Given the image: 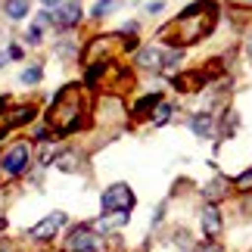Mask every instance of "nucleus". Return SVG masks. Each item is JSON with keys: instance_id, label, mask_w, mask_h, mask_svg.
Returning <instances> with one entry per match:
<instances>
[{"instance_id": "f03ea898", "label": "nucleus", "mask_w": 252, "mask_h": 252, "mask_svg": "<svg viewBox=\"0 0 252 252\" xmlns=\"http://www.w3.org/2000/svg\"><path fill=\"white\" fill-rule=\"evenodd\" d=\"M81 115H84V100H81V87L78 84H69L56 94V100L47 112V122L50 128L56 131H75L81 125Z\"/></svg>"}, {"instance_id": "b1692460", "label": "nucleus", "mask_w": 252, "mask_h": 252, "mask_svg": "<svg viewBox=\"0 0 252 252\" xmlns=\"http://www.w3.org/2000/svg\"><path fill=\"white\" fill-rule=\"evenodd\" d=\"M199 252H221V246H215V243H206V246H199Z\"/></svg>"}, {"instance_id": "6e6552de", "label": "nucleus", "mask_w": 252, "mask_h": 252, "mask_svg": "<svg viewBox=\"0 0 252 252\" xmlns=\"http://www.w3.org/2000/svg\"><path fill=\"white\" fill-rule=\"evenodd\" d=\"M202 230H206V237H218L221 234V212L215 206L202 209Z\"/></svg>"}, {"instance_id": "9d476101", "label": "nucleus", "mask_w": 252, "mask_h": 252, "mask_svg": "<svg viewBox=\"0 0 252 252\" xmlns=\"http://www.w3.org/2000/svg\"><path fill=\"white\" fill-rule=\"evenodd\" d=\"M190 128H193V134H199V137H209V134L215 131V119H212L209 112H196L190 119Z\"/></svg>"}, {"instance_id": "39448f33", "label": "nucleus", "mask_w": 252, "mask_h": 252, "mask_svg": "<svg viewBox=\"0 0 252 252\" xmlns=\"http://www.w3.org/2000/svg\"><path fill=\"white\" fill-rule=\"evenodd\" d=\"M63 224H65V215H63V212H50L44 221H37V224L28 230V237H32V240H50V237L60 234Z\"/></svg>"}, {"instance_id": "423d86ee", "label": "nucleus", "mask_w": 252, "mask_h": 252, "mask_svg": "<svg viewBox=\"0 0 252 252\" xmlns=\"http://www.w3.org/2000/svg\"><path fill=\"white\" fill-rule=\"evenodd\" d=\"M65 249H69V252H94L96 249L94 230L91 227H75L72 237H69V243H65Z\"/></svg>"}, {"instance_id": "f8f14e48", "label": "nucleus", "mask_w": 252, "mask_h": 252, "mask_svg": "<svg viewBox=\"0 0 252 252\" xmlns=\"http://www.w3.org/2000/svg\"><path fill=\"white\" fill-rule=\"evenodd\" d=\"M202 81H206V75L187 72V75H178V78H174V87H178V91H199Z\"/></svg>"}, {"instance_id": "1a4fd4ad", "label": "nucleus", "mask_w": 252, "mask_h": 252, "mask_svg": "<svg viewBox=\"0 0 252 252\" xmlns=\"http://www.w3.org/2000/svg\"><path fill=\"white\" fill-rule=\"evenodd\" d=\"M137 63L143 69H162V65H165V53H162L159 47H147V50H140Z\"/></svg>"}, {"instance_id": "20e7f679", "label": "nucleus", "mask_w": 252, "mask_h": 252, "mask_svg": "<svg viewBox=\"0 0 252 252\" xmlns=\"http://www.w3.org/2000/svg\"><path fill=\"white\" fill-rule=\"evenodd\" d=\"M0 168H3V174H9V178L22 174L28 168V147L25 143H16L13 150H6L3 159H0Z\"/></svg>"}, {"instance_id": "0eeeda50", "label": "nucleus", "mask_w": 252, "mask_h": 252, "mask_svg": "<svg viewBox=\"0 0 252 252\" xmlns=\"http://www.w3.org/2000/svg\"><path fill=\"white\" fill-rule=\"evenodd\" d=\"M78 19H81V3H75V0L56 9V28H72V25H78Z\"/></svg>"}, {"instance_id": "f257e3e1", "label": "nucleus", "mask_w": 252, "mask_h": 252, "mask_svg": "<svg viewBox=\"0 0 252 252\" xmlns=\"http://www.w3.org/2000/svg\"><path fill=\"white\" fill-rule=\"evenodd\" d=\"M215 22H218V6L209 3V0H199V3L187 6L174 22H168L165 28H162L159 37L168 41V44H174V47H184V44L202 41V37L215 28Z\"/></svg>"}, {"instance_id": "7ed1b4c3", "label": "nucleus", "mask_w": 252, "mask_h": 252, "mask_svg": "<svg viewBox=\"0 0 252 252\" xmlns=\"http://www.w3.org/2000/svg\"><path fill=\"white\" fill-rule=\"evenodd\" d=\"M134 206V193L128 184H112V187H106L103 193V209L106 212H131Z\"/></svg>"}, {"instance_id": "aec40b11", "label": "nucleus", "mask_w": 252, "mask_h": 252, "mask_svg": "<svg viewBox=\"0 0 252 252\" xmlns=\"http://www.w3.org/2000/svg\"><path fill=\"white\" fill-rule=\"evenodd\" d=\"M22 81L25 84H37V81H41V69H25L22 72Z\"/></svg>"}, {"instance_id": "a211bd4d", "label": "nucleus", "mask_w": 252, "mask_h": 252, "mask_svg": "<svg viewBox=\"0 0 252 252\" xmlns=\"http://www.w3.org/2000/svg\"><path fill=\"white\" fill-rule=\"evenodd\" d=\"M234 184H237V190H252V168H249V171H243Z\"/></svg>"}, {"instance_id": "4be33fe9", "label": "nucleus", "mask_w": 252, "mask_h": 252, "mask_svg": "<svg viewBox=\"0 0 252 252\" xmlns=\"http://www.w3.org/2000/svg\"><path fill=\"white\" fill-rule=\"evenodd\" d=\"M112 6V0H100V3L94 6V16H106V9Z\"/></svg>"}, {"instance_id": "f3484780", "label": "nucleus", "mask_w": 252, "mask_h": 252, "mask_svg": "<svg viewBox=\"0 0 252 252\" xmlns=\"http://www.w3.org/2000/svg\"><path fill=\"white\" fill-rule=\"evenodd\" d=\"M56 165H60L63 171H75V153H63V156L56 159Z\"/></svg>"}, {"instance_id": "dca6fc26", "label": "nucleus", "mask_w": 252, "mask_h": 252, "mask_svg": "<svg viewBox=\"0 0 252 252\" xmlns=\"http://www.w3.org/2000/svg\"><path fill=\"white\" fill-rule=\"evenodd\" d=\"M168 119H171V106L168 103H159L156 112H153V122H156V125H165Z\"/></svg>"}, {"instance_id": "4468645a", "label": "nucleus", "mask_w": 252, "mask_h": 252, "mask_svg": "<svg viewBox=\"0 0 252 252\" xmlns=\"http://www.w3.org/2000/svg\"><path fill=\"white\" fill-rule=\"evenodd\" d=\"M28 119H34V106H19L16 115H9V119H6V128H13V125H25Z\"/></svg>"}, {"instance_id": "412c9836", "label": "nucleus", "mask_w": 252, "mask_h": 252, "mask_svg": "<svg viewBox=\"0 0 252 252\" xmlns=\"http://www.w3.org/2000/svg\"><path fill=\"white\" fill-rule=\"evenodd\" d=\"M25 41L28 44H41V28L32 25V28H28V34H25Z\"/></svg>"}, {"instance_id": "5701e85b", "label": "nucleus", "mask_w": 252, "mask_h": 252, "mask_svg": "<svg viewBox=\"0 0 252 252\" xmlns=\"http://www.w3.org/2000/svg\"><path fill=\"white\" fill-rule=\"evenodd\" d=\"M162 6H165L162 0H153V3H147V13H162Z\"/></svg>"}, {"instance_id": "9b49d317", "label": "nucleus", "mask_w": 252, "mask_h": 252, "mask_svg": "<svg viewBox=\"0 0 252 252\" xmlns=\"http://www.w3.org/2000/svg\"><path fill=\"white\" fill-rule=\"evenodd\" d=\"M128 224V212H106V215L96 221V230H115Z\"/></svg>"}, {"instance_id": "a878e982", "label": "nucleus", "mask_w": 252, "mask_h": 252, "mask_svg": "<svg viewBox=\"0 0 252 252\" xmlns=\"http://www.w3.org/2000/svg\"><path fill=\"white\" fill-rule=\"evenodd\" d=\"M47 6H63V0H44Z\"/></svg>"}, {"instance_id": "6ab92c4d", "label": "nucleus", "mask_w": 252, "mask_h": 252, "mask_svg": "<svg viewBox=\"0 0 252 252\" xmlns=\"http://www.w3.org/2000/svg\"><path fill=\"white\" fill-rule=\"evenodd\" d=\"M153 106H159V96L153 94V96H143V100L137 103V112H147V109H153Z\"/></svg>"}, {"instance_id": "ddd939ff", "label": "nucleus", "mask_w": 252, "mask_h": 252, "mask_svg": "<svg viewBox=\"0 0 252 252\" xmlns=\"http://www.w3.org/2000/svg\"><path fill=\"white\" fill-rule=\"evenodd\" d=\"M28 6H32L28 0H6V6H3V9H6V16L13 19V22H19V19H25Z\"/></svg>"}, {"instance_id": "393cba45", "label": "nucleus", "mask_w": 252, "mask_h": 252, "mask_svg": "<svg viewBox=\"0 0 252 252\" xmlns=\"http://www.w3.org/2000/svg\"><path fill=\"white\" fill-rule=\"evenodd\" d=\"M0 252H13V246H9V243H3V240H0Z\"/></svg>"}, {"instance_id": "2eb2a0df", "label": "nucleus", "mask_w": 252, "mask_h": 252, "mask_svg": "<svg viewBox=\"0 0 252 252\" xmlns=\"http://www.w3.org/2000/svg\"><path fill=\"white\" fill-rule=\"evenodd\" d=\"M224 193H227V181H224V178L212 181L209 187H206V196H209V199H221V196H224Z\"/></svg>"}]
</instances>
